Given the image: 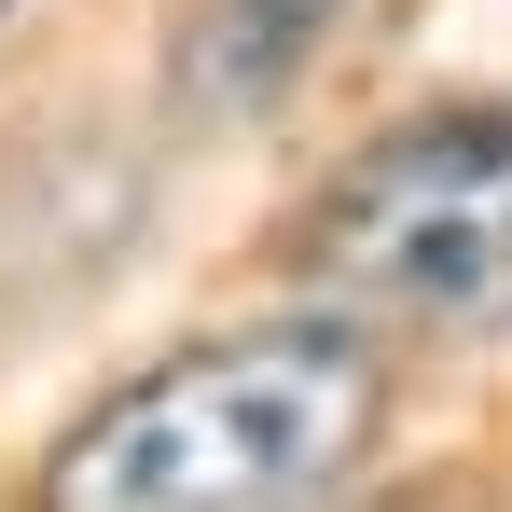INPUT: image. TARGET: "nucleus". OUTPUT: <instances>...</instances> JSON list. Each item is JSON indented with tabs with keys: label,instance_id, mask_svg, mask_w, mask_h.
<instances>
[{
	"label": "nucleus",
	"instance_id": "nucleus-1",
	"mask_svg": "<svg viewBox=\"0 0 512 512\" xmlns=\"http://www.w3.org/2000/svg\"><path fill=\"white\" fill-rule=\"evenodd\" d=\"M388 429V360L346 319H263V333L167 346L111 402L56 429L42 512H319Z\"/></svg>",
	"mask_w": 512,
	"mask_h": 512
},
{
	"label": "nucleus",
	"instance_id": "nucleus-2",
	"mask_svg": "<svg viewBox=\"0 0 512 512\" xmlns=\"http://www.w3.org/2000/svg\"><path fill=\"white\" fill-rule=\"evenodd\" d=\"M291 291L346 333H512V97H429L291 208Z\"/></svg>",
	"mask_w": 512,
	"mask_h": 512
},
{
	"label": "nucleus",
	"instance_id": "nucleus-3",
	"mask_svg": "<svg viewBox=\"0 0 512 512\" xmlns=\"http://www.w3.org/2000/svg\"><path fill=\"white\" fill-rule=\"evenodd\" d=\"M346 0H180L167 28V97L194 125H263L277 97L305 84V56L333 42Z\"/></svg>",
	"mask_w": 512,
	"mask_h": 512
},
{
	"label": "nucleus",
	"instance_id": "nucleus-4",
	"mask_svg": "<svg viewBox=\"0 0 512 512\" xmlns=\"http://www.w3.org/2000/svg\"><path fill=\"white\" fill-rule=\"evenodd\" d=\"M0 14H14V0H0Z\"/></svg>",
	"mask_w": 512,
	"mask_h": 512
}]
</instances>
